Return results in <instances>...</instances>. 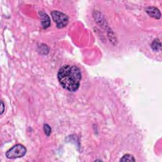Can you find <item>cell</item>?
<instances>
[{
    "label": "cell",
    "instance_id": "obj_1",
    "mask_svg": "<svg viewBox=\"0 0 162 162\" xmlns=\"http://www.w3.org/2000/svg\"><path fill=\"white\" fill-rule=\"evenodd\" d=\"M82 74L75 65H65L58 72V80L62 87L70 92H75L79 88Z\"/></svg>",
    "mask_w": 162,
    "mask_h": 162
},
{
    "label": "cell",
    "instance_id": "obj_4",
    "mask_svg": "<svg viewBox=\"0 0 162 162\" xmlns=\"http://www.w3.org/2000/svg\"><path fill=\"white\" fill-rule=\"evenodd\" d=\"M146 13L150 16L151 17L155 18L156 19H160L161 17V13L160 10L156 7L149 6L146 9Z\"/></svg>",
    "mask_w": 162,
    "mask_h": 162
},
{
    "label": "cell",
    "instance_id": "obj_3",
    "mask_svg": "<svg viewBox=\"0 0 162 162\" xmlns=\"http://www.w3.org/2000/svg\"><path fill=\"white\" fill-rule=\"evenodd\" d=\"M51 14L53 20L56 23L58 28H63L67 26L68 17L67 15L58 11H52Z\"/></svg>",
    "mask_w": 162,
    "mask_h": 162
},
{
    "label": "cell",
    "instance_id": "obj_8",
    "mask_svg": "<svg viewBox=\"0 0 162 162\" xmlns=\"http://www.w3.org/2000/svg\"><path fill=\"white\" fill-rule=\"evenodd\" d=\"M44 132H45V134L48 136H49L50 135V134L51 132V128L50 127L49 125L44 124Z\"/></svg>",
    "mask_w": 162,
    "mask_h": 162
},
{
    "label": "cell",
    "instance_id": "obj_9",
    "mask_svg": "<svg viewBox=\"0 0 162 162\" xmlns=\"http://www.w3.org/2000/svg\"><path fill=\"white\" fill-rule=\"evenodd\" d=\"M1 115H2L4 111H5V104H4L3 101H1Z\"/></svg>",
    "mask_w": 162,
    "mask_h": 162
},
{
    "label": "cell",
    "instance_id": "obj_5",
    "mask_svg": "<svg viewBox=\"0 0 162 162\" xmlns=\"http://www.w3.org/2000/svg\"><path fill=\"white\" fill-rule=\"evenodd\" d=\"M41 15L42 17V25L44 29H46L47 27H48L50 25V19L48 17V15L46 14H44L43 12H41Z\"/></svg>",
    "mask_w": 162,
    "mask_h": 162
},
{
    "label": "cell",
    "instance_id": "obj_6",
    "mask_svg": "<svg viewBox=\"0 0 162 162\" xmlns=\"http://www.w3.org/2000/svg\"><path fill=\"white\" fill-rule=\"evenodd\" d=\"M151 48L155 51H158L161 48V43L158 39H156L151 44Z\"/></svg>",
    "mask_w": 162,
    "mask_h": 162
},
{
    "label": "cell",
    "instance_id": "obj_7",
    "mask_svg": "<svg viewBox=\"0 0 162 162\" xmlns=\"http://www.w3.org/2000/svg\"><path fill=\"white\" fill-rule=\"evenodd\" d=\"M120 161H136V160L132 155L127 154V155H125L120 160Z\"/></svg>",
    "mask_w": 162,
    "mask_h": 162
},
{
    "label": "cell",
    "instance_id": "obj_2",
    "mask_svg": "<svg viewBox=\"0 0 162 162\" xmlns=\"http://www.w3.org/2000/svg\"><path fill=\"white\" fill-rule=\"evenodd\" d=\"M27 149L22 144H18L8 150L6 153V156L9 159H15L23 157L26 154Z\"/></svg>",
    "mask_w": 162,
    "mask_h": 162
}]
</instances>
